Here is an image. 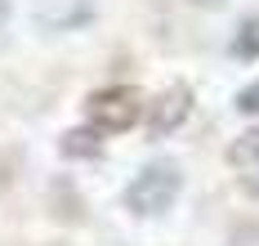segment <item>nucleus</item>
Instances as JSON below:
<instances>
[{"label": "nucleus", "mask_w": 259, "mask_h": 246, "mask_svg": "<svg viewBox=\"0 0 259 246\" xmlns=\"http://www.w3.org/2000/svg\"><path fill=\"white\" fill-rule=\"evenodd\" d=\"M5 23H9V0H0V31H5Z\"/></svg>", "instance_id": "9"}, {"label": "nucleus", "mask_w": 259, "mask_h": 246, "mask_svg": "<svg viewBox=\"0 0 259 246\" xmlns=\"http://www.w3.org/2000/svg\"><path fill=\"white\" fill-rule=\"evenodd\" d=\"M179 192H183V170L175 161H152V166H143V170L130 179L125 211L130 215H143V219L165 215V211L179 201Z\"/></svg>", "instance_id": "1"}, {"label": "nucleus", "mask_w": 259, "mask_h": 246, "mask_svg": "<svg viewBox=\"0 0 259 246\" xmlns=\"http://www.w3.org/2000/svg\"><path fill=\"white\" fill-rule=\"evenodd\" d=\"M188 112H192V90H188L183 81L165 85V90L156 94V103L148 108V130H152L156 139L170 135V130H179L183 121H188Z\"/></svg>", "instance_id": "3"}, {"label": "nucleus", "mask_w": 259, "mask_h": 246, "mask_svg": "<svg viewBox=\"0 0 259 246\" xmlns=\"http://www.w3.org/2000/svg\"><path fill=\"white\" fill-rule=\"evenodd\" d=\"M183 5H206V9H224V0H183Z\"/></svg>", "instance_id": "8"}, {"label": "nucleus", "mask_w": 259, "mask_h": 246, "mask_svg": "<svg viewBox=\"0 0 259 246\" xmlns=\"http://www.w3.org/2000/svg\"><path fill=\"white\" fill-rule=\"evenodd\" d=\"M228 166H259V126H250V130H241V135L228 143Z\"/></svg>", "instance_id": "4"}, {"label": "nucleus", "mask_w": 259, "mask_h": 246, "mask_svg": "<svg viewBox=\"0 0 259 246\" xmlns=\"http://www.w3.org/2000/svg\"><path fill=\"white\" fill-rule=\"evenodd\" d=\"M85 116H90V130L99 135H121L130 130L139 116H143V94L134 85H107V90H94L85 99Z\"/></svg>", "instance_id": "2"}, {"label": "nucleus", "mask_w": 259, "mask_h": 246, "mask_svg": "<svg viewBox=\"0 0 259 246\" xmlns=\"http://www.w3.org/2000/svg\"><path fill=\"white\" fill-rule=\"evenodd\" d=\"M237 112H250V116H259V81L246 85V90L237 94Z\"/></svg>", "instance_id": "7"}, {"label": "nucleus", "mask_w": 259, "mask_h": 246, "mask_svg": "<svg viewBox=\"0 0 259 246\" xmlns=\"http://www.w3.org/2000/svg\"><path fill=\"white\" fill-rule=\"evenodd\" d=\"M58 148H63V157H99L103 152L99 130H67V135L58 139Z\"/></svg>", "instance_id": "5"}, {"label": "nucleus", "mask_w": 259, "mask_h": 246, "mask_svg": "<svg viewBox=\"0 0 259 246\" xmlns=\"http://www.w3.org/2000/svg\"><path fill=\"white\" fill-rule=\"evenodd\" d=\"M233 54L237 58H259V14L255 18H246L233 36Z\"/></svg>", "instance_id": "6"}]
</instances>
